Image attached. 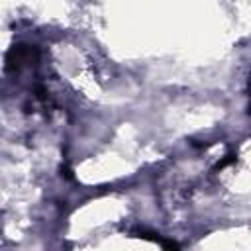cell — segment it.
<instances>
[{
  "instance_id": "6da1fadb",
  "label": "cell",
  "mask_w": 251,
  "mask_h": 251,
  "mask_svg": "<svg viewBox=\"0 0 251 251\" xmlns=\"http://www.w3.org/2000/svg\"><path fill=\"white\" fill-rule=\"evenodd\" d=\"M133 233H135L137 237H143V239H151V241H157L161 247H167V249L178 247V243H175V241H171V239H165V237H161L159 233H155V231H149V229H145V227H135V229H133Z\"/></svg>"
},
{
  "instance_id": "7a4b0ae2",
  "label": "cell",
  "mask_w": 251,
  "mask_h": 251,
  "mask_svg": "<svg viewBox=\"0 0 251 251\" xmlns=\"http://www.w3.org/2000/svg\"><path fill=\"white\" fill-rule=\"evenodd\" d=\"M249 98H251V80H249ZM249 114H251V100H249Z\"/></svg>"
}]
</instances>
